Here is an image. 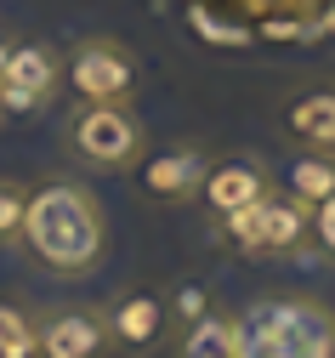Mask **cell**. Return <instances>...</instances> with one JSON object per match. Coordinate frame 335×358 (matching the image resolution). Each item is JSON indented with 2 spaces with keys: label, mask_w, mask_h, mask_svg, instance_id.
<instances>
[{
  "label": "cell",
  "mask_w": 335,
  "mask_h": 358,
  "mask_svg": "<svg viewBox=\"0 0 335 358\" xmlns=\"http://www.w3.org/2000/svg\"><path fill=\"white\" fill-rule=\"evenodd\" d=\"M108 313L97 307H52L40 313V358H108Z\"/></svg>",
  "instance_id": "cell-7"
},
{
  "label": "cell",
  "mask_w": 335,
  "mask_h": 358,
  "mask_svg": "<svg viewBox=\"0 0 335 358\" xmlns=\"http://www.w3.org/2000/svg\"><path fill=\"white\" fill-rule=\"evenodd\" d=\"M0 358H40V313L0 301Z\"/></svg>",
  "instance_id": "cell-12"
},
{
  "label": "cell",
  "mask_w": 335,
  "mask_h": 358,
  "mask_svg": "<svg viewBox=\"0 0 335 358\" xmlns=\"http://www.w3.org/2000/svg\"><path fill=\"white\" fill-rule=\"evenodd\" d=\"M171 330H176V313L154 290H131L108 307V341L120 352H154V347L171 341Z\"/></svg>",
  "instance_id": "cell-6"
},
{
  "label": "cell",
  "mask_w": 335,
  "mask_h": 358,
  "mask_svg": "<svg viewBox=\"0 0 335 358\" xmlns=\"http://www.w3.org/2000/svg\"><path fill=\"white\" fill-rule=\"evenodd\" d=\"M57 80H63V63L52 46H17L0 57V108L34 114L40 103H52Z\"/></svg>",
  "instance_id": "cell-5"
},
{
  "label": "cell",
  "mask_w": 335,
  "mask_h": 358,
  "mask_svg": "<svg viewBox=\"0 0 335 358\" xmlns=\"http://www.w3.org/2000/svg\"><path fill=\"white\" fill-rule=\"evenodd\" d=\"M205 171H211L205 148H165V154H154L148 165H142V188H148L154 199H165V205H176L187 194H199Z\"/></svg>",
  "instance_id": "cell-9"
},
{
  "label": "cell",
  "mask_w": 335,
  "mask_h": 358,
  "mask_svg": "<svg viewBox=\"0 0 335 358\" xmlns=\"http://www.w3.org/2000/svg\"><path fill=\"white\" fill-rule=\"evenodd\" d=\"M313 239L324 245V256H335V194L313 205Z\"/></svg>",
  "instance_id": "cell-15"
},
{
  "label": "cell",
  "mask_w": 335,
  "mask_h": 358,
  "mask_svg": "<svg viewBox=\"0 0 335 358\" xmlns=\"http://www.w3.org/2000/svg\"><path fill=\"white\" fill-rule=\"evenodd\" d=\"M205 313H211L205 290H199V285H182V296H176V324H194V319H205Z\"/></svg>",
  "instance_id": "cell-16"
},
{
  "label": "cell",
  "mask_w": 335,
  "mask_h": 358,
  "mask_svg": "<svg viewBox=\"0 0 335 358\" xmlns=\"http://www.w3.org/2000/svg\"><path fill=\"white\" fill-rule=\"evenodd\" d=\"M284 125H290V137L307 143L313 154H335V92L324 85V92L296 97L290 114H284Z\"/></svg>",
  "instance_id": "cell-10"
},
{
  "label": "cell",
  "mask_w": 335,
  "mask_h": 358,
  "mask_svg": "<svg viewBox=\"0 0 335 358\" xmlns=\"http://www.w3.org/2000/svg\"><path fill=\"white\" fill-rule=\"evenodd\" d=\"M69 148L97 171H131L142 159V125L125 103H85L69 120Z\"/></svg>",
  "instance_id": "cell-2"
},
{
  "label": "cell",
  "mask_w": 335,
  "mask_h": 358,
  "mask_svg": "<svg viewBox=\"0 0 335 358\" xmlns=\"http://www.w3.org/2000/svg\"><path fill=\"white\" fill-rule=\"evenodd\" d=\"M23 210H29V188L0 182V239H23Z\"/></svg>",
  "instance_id": "cell-14"
},
{
  "label": "cell",
  "mask_w": 335,
  "mask_h": 358,
  "mask_svg": "<svg viewBox=\"0 0 335 358\" xmlns=\"http://www.w3.org/2000/svg\"><path fill=\"white\" fill-rule=\"evenodd\" d=\"M290 194H296L301 205L329 199V194H335V154H301V159L290 165Z\"/></svg>",
  "instance_id": "cell-13"
},
{
  "label": "cell",
  "mask_w": 335,
  "mask_h": 358,
  "mask_svg": "<svg viewBox=\"0 0 335 358\" xmlns=\"http://www.w3.org/2000/svg\"><path fill=\"white\" fill-rule=\"evenodd\" d=\"M199 194L216 216H233V210H245L250 199L267 194V171H262V159H222V165L205 171Z\"/></svg>",
  "instance_id": "cell-8"
},
{
  "label": "cell",
  "mask_w": 335,
  "mask_h": 358,
  "mask_svg": "<svg viewBox=\"0 0 335 358\" xmlns=\"http://www.w3.org/2000/svg\"><path fill=\"white\" fill-rule=\"evenodd\" d=\"M222 228H227V239L245 250V256H290V250L301 245V234L313 228V205H301L296 194H290V199L262 194V199H250L245 210L222 216Z\"/></svg>",
  "instance_id": "cell-3"
},
{
  "label": "cell",
  "mask_w": 335,
  "mask_h": 358,
  "mask_svg": "<svg viewBox=\"0 0 335 358\" xmlns=\"http://www.w3.org/2000/svg\"><path fill=\"white\" fill-rule=\"evenodd\" d=\"M23 245L34 250V262H45L63 279L91 273V267L103 262V245H108V228H103V210L91 199V188H80V182L29 188Z\"/></svg>",
  "instance_id": "cell-1"
},
{
  "label": "cell",
  "mask_w": 335,
  "mask_h": 358,
  "mask_svg": "<svg viewBox=\"0 0 335 358\" xmlns=\"http://www.w3.org/2000/svg\"><path fill=\"white\" fill-rule=\"evenodd\" d=\"M69 92L80 103H125L136 92V57L114 40H80L69 52Z\"/></svg>",
  "instance_id": "cell-4"
},
{
  "label": "cell",
  "mask_w": 335,
  "mask_h": 358,
  "mask_svg": "<svg viewBox=\"0 0 335 358\" xmlns=\"http://www.w3.org/2000/svg\"><path fill=\"white\" fill-rule=\"evenodd\" d=\"M176 358H238V319L205 313L194 324H176Z\"/></svg>",
  "instance_id": "cell-11"
}]
</instances>
